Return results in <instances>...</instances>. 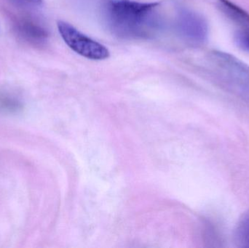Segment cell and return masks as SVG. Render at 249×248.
Masks as SVG:
<instances>
[{
    "mask_svg": "<svg viewBox=\"0 0 249 248\" xmlns=\"http://www.w3.org/2000/svg\"><path fill=\"white\" fill-rule=\"evenodd\" d=\"M105 11L111 31L125 39L153 37L162 25L158 3L109 0Z\"/></svg>",
    "mask_w": 249,
    "mask_h": 248,
    "instance_id": "obj_1",
    "label": "cell"
},
{
    "mask_svg": "<svg viewBox=\"0 0 249 248\" xmlns=\"http://www.w3.org/2000/svg\"><path fill=\"white\" fill-rule=\"evenodd\" d=\"M209 68L218 81L238 96L249 100V66L233 55L213 51Z\"/></svg>",
    "mask_w": 249,
    "mask_h": 248,
    "instance_id": "obj_2",
    "label": "cell"
},
{
    "mask_svg": "<svg viewBox=\"0 0 249 248\" xmlns=\"http://www.w3.org/2000/svg\"><path fill=\"white\" fill-rule=\"evenodd\" d=\"M174 26L177 35L189 45L200 46L207 40V21L203 16L194 10L179 9L175 17Z\"/></svg>",
    "mask_w": 249,
    "mask_h": 248,
    "instance_id": "obj_3",
    "label": "cell"
},
{
    "mask_svg": "<svg viewBox=\"0 0 249 248\" xmlns=\"http://www.w3.org/2000/svg\"><path fill=\"white\" fill-rule=\"evenodd\" d=\"M58 29L65 43L79 55L95 61L107 59L109 51L106 47L77 30L67 22H58Z\"/></svg>",
    "mask_w": 249,
    "mask_h": 248,
    "instance_id": "obj_4",
    "label": "cell"
},
{
    "mask_svg": "<svg viewBox=\"0 0 249 248\" xmlns=\"http://www.w3.org/2000/svg\"><path fill=\"white\" fill-rule=\"evenodd\" d=\"M14 31L20 39L33 46H43L49 37L48 29L32 17H20L16 19Z\"/></svg>",
    "mask_w": 249,
    "mask_h": 248,
    "instance_id": "obj_5",
    "label": "cell"
},
{
    "mask_svg": "<svg viewBox=\"0 0 249 248\" xmlns=\"http://www.w3.org/2000/svg\"><path fill=\"white\" fill-rule=\"evenodd\" d=\"M220 10L232 21L249 28V14L230 0H217Z\"/></svg>",
    "mask_w": 249,
    "mask_h": 248,
    "instance_id": "obj_6",
    "label": "cell"
},
{
    "mask_svg": "<svg viewBox=\"0 0 249 248\" xmlns=\"http://www.w3.org/2000/svg\"><path fill=\"white\" fill-rule=\"evenodd\" d=\"M233 241L239 248H249V209L238 220L234 230Z\"/></svg>",
    "mask_w": 249,
    "mask_h": 248,
    "instance_id": "obj_7",
    "label": "cell"
},
{
    "mask_svg": "<svg viewBox=\"0 0 249 248\" xmlns=\"http://www.w3.org/2000/svg\"><path fill=\"white\" fill-rule=\"evenodd\" d=\"M23 109L21 102L14 96L0 93V110L9 113H18Z\"/></svg>",
    "mask_w": 249,
    "mask_h": 248,
    "instance_id": "obj_8",
    "label": "cell"
},
{
    "mask_svg": "<svg viewBox=\"0 0 249 248\" xmlns=\"http://www.w3.org/2000/svg\"><path fill=\"white\" fill-rule=\"evenodd\" d=\"M235 42L238 48L249 52V28L237 32L235 35Z\"/></svg>",
    "mask_w": 249,
    "mask_h": 248,
    "instance_id": "obj_9",
    "label": "cell"
},
{
    "mask_svg": "<svg viewBox=\"0 0 249 248\" xmlns=\"http://www.w3.org/2000/svg\"><path fill=\"white\" fill-rule=\"evenodd\" d=\"M15 4L26 7H38L42 5L43 0H10Z\"/></svg>",
    "mask_w": 249,
    "mask_h": 248,
    "instance_id": "obj_10",
    "label": "cell"
}]
</instances>
